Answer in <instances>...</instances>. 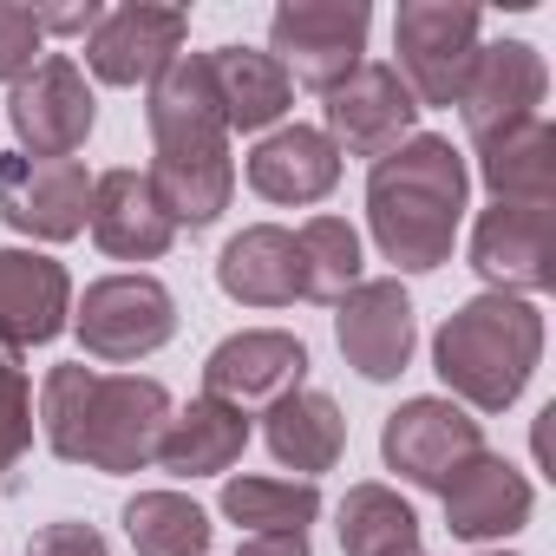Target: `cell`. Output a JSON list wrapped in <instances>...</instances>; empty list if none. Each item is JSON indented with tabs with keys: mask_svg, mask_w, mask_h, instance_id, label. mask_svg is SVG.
Segmentation results:
<instances>
[{
	"mask_svg": "<svg viewBox=\"0 0 556 556\" xmlns=\"http://www.w3.org/2000/svg\"><path fill=\"white\" fill-rule=\"evenodd\" d=\"M170 393L144 374H99L86 361L53 367L40 380V432L53 445V458L105 471V478H131L144 465H157V439L170 426Z\"/></svg>",
	"mask_w": 556,
	"mask_h": 556,
	"instance_id": "6da1fadb",
	"label": "cell"
},
{
	"mask_svg": "<svg viewBox=\"0 0 556 556\" xmlns=\"http://www.w3.org/2000/svg\"><path fill=\"white\" fill-rule=\"evenodd\" d=\"M465 197H471V170L452 151V138L413 131L400 151H387L367 170V223L380 255L406 275H432L439 262H452Z\"/></svg>",
	"mask_w": 556,
	"mask_h": 556,
	"instance_id": "7a4b0ae2",
	"label": "cell"
},
{
	"mask_svg": "<svg viewBox=\"0 0 556 556\" xmlns=\"http://www.w3.org/2000/svg\"><path fill=\"white\" fill-rule=\"evenodd\" d=\"M543 361V315L517 295H471L432 334V367L465 413H504Z\"/></svg>",
	"mask_w": 556,
	"mask_h": 556,
	"instance_id": "3957f363",
	"label": "cell"
},
{
	"mask_svg": "<svg viewBox=\"0 0 556 556\" xmlns=\"http://www.w3.org/2000/svg\"><path fill=\"white\" fill-rule=\"evenodd\" d=\"M73 334H79L86 361L131 367V361L170 348V334H177V295L157 282V275H144V268L105 275V282H92L86 302L73 308Z\"/></svg>",
	"mask_w": 556,
	"mask_h": 556,
	"instance_id": "277c9868",
	"label": "cell"
},
{
	"mask_svg": "<svg viewBox=\"0 0 556 556\" xmlns=\"http://www.w3.org/2000/svg\"><path fill=\"white\" fill-rule=\"evenodd\" d=\"M367 0H289L268 21V60L289 73V86L334 92L367 53Z\"/></svg>",
	"mask_w": 556,
	"mask_h": 556,
	"instance_id": "5b68a950",
	"label": "cell"
},
{
	"mask_svg": "<svg viewBox=\"0 0 556 556\" xmlns=\"http://www.w3.org/2000/svg\"><path fill=\"white\" fill-rule=\"evenodd\" d=\"M393 53L413 105H458V86L478 60V8H452V0H406L393 14Z\"/></svg>",
	"mask_w": 556,
	"mask_h": 556,
	"instance_id": "8992f818",
	"label": "cell"
},
{
	"mask_svg": "<svg viewBox=\"0 0 556 556\" xmlns=\"http://www.w3.org/2000/svg\"><path fill=\"white\" fill-rule=\"evenodd\" d=\"M92 210V170L79 157H0V223L34 242H73Z\"/></svg>",
	"mask_w": 556,
	"mask_h": 556,
	"instance_id": "52a82bcc",
	"label": "cell"
},
{
	"mask_svg": "<svg viewBox=\"0 0 556 556\" xmlns=\"http://www.w3.org/2000/svg\"><path fill=\"white\" fill-rule=\"evenodd\" d=\"M471 268L491 295H543L556 289V210L549 203H491L471 229Z\"/></svg>",
	"mask_w": 556,
	"mask_h": 556,
	"instance_id": "ba28073f",
	"label": "cell"
},
{
	"mask_svg": "<svg viewBox=\"0 0 556 556\" xmlns=\"http://www.w3.org/2000/svg\"><path fill=\"white\" fill-rule=\"evenodd\" d=\"M543 92H549V66L530 40H497L478 47L465 86H458V118L471 131V144H491L530 118H543Z\"/></svg>",
	"mask_w": 556,
	"mask_h": 556,
	"instance_id": "9c48e42d",
	"label": "cell"
},
{
	"mask_svg": "<svg viewBox=\"0 0 556 556\" xmlns=\"http://www.w3.org/2000/svg\"><path fill=\"white\" fill-rule=\"evenodd\" d=\"M471 452H484L478 419H471L465 406L439 400V393L406 400V406L387 413V426H380V458H387V471H400V478L419 484V491H445V478H452Z\"/></svg>",
	"mask_w": 556,
	"mask_h": 556,
	"instance_id": "30bf717a",
	"label": "cell"
},
{
	"mask_svg": "<svg viewBox=\"0 0 556 556\" xmlns=\"http://www.w3.org/2000/svg\"><path fill=\"white\" fill-rule=\"evenodd\" d=\"M8 118H14V138L27 157H73L92 125H99V99L86 86V73L66 60V53H47L8 99Z\"/></svg>",
	"mask_w": 556,
	"mask_h": 556,
	"instance_id": "8fae6325",
	"label": "cell"
},
{
	"mask_svg": "<svg viewBox=\"0 0 556 556\" xmlns=\"http://www.w3.org/2000/svg\"><path fill=\"white\" fill-rule=\"evenodd\" d=\"M419 125V105L406 92V79L387 66V60H361L334 92H328V138L341 157H387L413 138Z\"/></svg>",
	"mask_w": 556,
	"mask_h": 556,
	"instance_id": "7c38bea8",
	"label": "cell"
},
{
	"mask_svg": "<svg viewBox=\"0 0 556 556\" xmlns=\"http://www.w3.org/2000/svg\"><path fill=\"white\" fill-rule=\"evenodd\" d=\"M308 380V348L289 328H242L229 341L210 348L203 361V393L223 406H275L282 393H295Z\"/></svg>",
	"mask_w": 556,
	"mask_h": 556,
	"instance_id": "4fadbf2b",
	"label": "cell"
},
{
	"mask_svg": "<svg viewBox=\"0 0 556 556\" xmlns=\"http://www.w3.org/2000/svg\"><path fill=\"white\" fill-rule=\"evenodd\" d=\"M334 341H341V361L361 374V380H400L413 348H419V321H413V295L400 282H354L341 302H334Z\"/></svg>",
	"mask_w": 556,
	"mask_h": 556,
	"instance_id": "5bb4252c",
	"label": "cell"
},
{
	"mask_svg": "<svg viewBox=\"0 0 556 556\" xmlns=\"http://www.w3.org/2000/svg\"><path fill=\"white\" fill-rule=\"evenodd\" d=\"M190 40V14L184 8H151V0H131V8H112L92 40H86V66L105 86H151Z\"/></svg>",
	"mask_w": 556,
	"mask_h": 556,
	"instance_id": "9a60e30c",
	"label": "cell"
},
{
	"mask_svg": "<svg viewBox=\"0 0 556 556\" xmlns=\"http://www.w3.org/2000/svg\"><path fill=\"white\" fill-rule=\"evenodd\" d=\"M73 328V275L40 249H0V348L27 354Z\"/></svg>",
	"mask_w": 556,
	"mask_h": 556,
	"instance_id": "2e32d148",
	"label": "cell"
},
{
	"mask_svg": "<svg viewBox=\"0 0 556 556\" xmlns=\"http://www.w3.org/2000/svg\"><path fill=\"white\" fill-rule=\"evenodd\" d=\"M445 530L465 536V543H491V536H510L530 523V478L504 458V452H471L452 478H445Z\"/></svg>",
	"mask_w": 556,
	"mask_h": 556,
	"instance_id": "e0dca14e",
	"label": "cell"
},
{
	"mask_svg": "<svg viewBox=\"0 0 556 556\" xmlns=\"http://www.w3.org/2000/svg\"><path fill=\"white\" fill-rule=\"evenodd\" d=\"M157 210L170 216V229H210L229 197H236V164H229V138H203V144H157L151 170H144Z\"/></svg>",
	"mask_w": 556,
	"mask_h": 556,
	"instance_id": "ac0fdd59",
	"label": "cell"
},
{
	"mask_svg": "<svg viewBox=\"0 0 556 556\" xmlns=\"http://www.w3.org/2000/svg\"><path fill=\"white\" fill-rule=\"evenodd\" d=\"M216 289L242 308H289L302 302V249L282 223H249L216 255Z\"/></svg>",
	"mask_w": 556,
	"mask_h": 556,
	"instance_id": "d6986e66",
	"label": "cell"
},
{
	"mask_svg": "<svg viewBox=\"0 0 556 556\" xmlns=\"http://www.w3.org/2000/svg\"><path fill=\"white\" fill-rule=\"evenodd\" d=\"M86 229H92V242H99L112 262H157V255L177 242L170 216L157 210V197H151V184H144V170H131V164L92 177Z\"/></svg>",
	"mask_w": 556,
	"mask_h": 556,
	"instance_id": "ffe728a7",
	"label": "cell"
},
{
	"mask_svg": "<svg viewBox=\"0 0 556 556\" xmlns=\"http://www.w3.org/2000/svg\"><path fill=\"white\" fill-rule=\"evenodd\" d=\"M341 184V151L321 125H282L249 151V190L262 203H321Z\"/></svg>",
	"mask_w": 556,
	"mask_h": 556,
	"instance_id": "44dd1931",
	"label": "cell"
},
{
	"mask_svg": "<svg viewBox=\"0 0 556 556\" xmlns=\"http://www.w3.org/2000/svg\"><path fill=\"white\" fill-rule=\"evenodd\" d=\"M144 125H151V144L229 138L223 99H216V73H210V53H177V60L144 86Z\"/></svg>",
	"mask_w": 556,
	"mask_h": 556,
	"instance_id": "7402d4cb",
	"label": "cell"
},
{
	"mask_svg": "<svg viewBox=\"0 0 556 556\" xmlns=\"http://www.w3.org/2000/svg\"><path fill=\"white\" fill-rule=\"evenodd\" d=\"M262 439H268L275 465H289V471H302V478L315 484L321 471L341 465V452H348V419H341V406H334L328 393L295 387V393H282V400L262 413Z\"/></svg>",
	"mask_w": 556,
	"mask_h": 556,
	"instance_id": "603a6c76",
	"label": "cell"
},
{
	"mask_svg": "<svg viewBox=\"0 0 556 556\" xmlns=\"http://www.w3.org/2000/svg\"><path fill=\"white\" fill-rule=\"evenodd\" d=\"M242 445H249V413L197 393L184 413H170V426L157 439V465L170 478H223L242 458Z\"/></svg>",
	"mask_w": 556,
	"mask_h": 556,
	"instance_id": "cb8c5ba5",
	"label": "cell"
},
{
	"mask_svg": "<svg viewBox=\"0 0 556 556\" xmlns=\"http://www.w3.org/2000/svg\"><path fill=\"white\" fill-rule=\"evenodd\" d=\"M478 177L497 203H549L556 197V125L530 118L491 144H478Z\"/></svg>",
	"mask_w": 556,
	"mask_h": 556,
	"instance_id": "d4e9b609",
	"label": "cell"
},
{
	"mask_svg": "<svg viewBox=\"0 0 556 556\" xmlns=\"http://www.w3.org/2000/svg\"><path fill=\"white\" fill-rule=\"evenodd\" d=\"M210 73H216V99H223V125L229 131H268L295 99L289 73L268 53H255V47H216Z\"/></svg>",
	"mask_w": 556,
	"mask_h": 556,
	"instance_id": "484cf974",
	"label": "cell"
},
{
	"mask_svg": "<svg viewBox=\"0 0 556 556\" xmlns=\"http://www.w3.org/2000/svg\"><path fill=\"white\" fill-rule=\"evenodd\" d=\"M223 517L249 536L308 530L321 517V484H308V478H229L223 484Z\"/></svg>",
	"mask_w": 556,
	"mask_h": 556,
	"instance_id": "4316f807",
	"label": "cell"
},
{
	"mask_svg": "<svg viewBox=\"0 0 556 556\" xmlns=\"http://www.w3.org/2000/svg\"><path fill=\"white\" fill-rule=\"evenodd\" d=\"M125 536L138 556H203L210 549V510L184 491H138L125 504Z\"/></svg>",
	"mask_w": 556,
	"mask_h": 556,
	"instance_id": "83f0119b",
	"label": "cell"
},
{
	"mask_svg": "<svg viewBox=\"0 0 556 556\" xmlns=\"http://www.w3.org/2000/svg\"><path fill=\"white\" fill-rule=\"evenodd\" d=\"M341 549L348 556H393L406 543H419V517L393 484H354L341 497Z\"/></svg>",
	"mask_w": 556,
	"mask_h": 556,
	"instance_id": "f1b7e54d",
	"label": "cell"
},
{
	"mask_svg": "<svg viewBox=\"0 0 556 556\" xmlns=\"http://www.w3.org/2000/svg\"><path fill=\"white\" fill-rule=\"evenodd\" d=\"M302 249V295L308 302H341L361 282V236L348 216H308L295 229Z\"/></svg>",
	"mask_w": 556,
	"mask_h": 556,
	"instance_id": "f546056e",
	"label": "cell"
},
{
	"mask_svg": "<svg viewBox=\"0 0 556 556\" xmlns=\"http://www.w3.org/2000/svg\"><path fill=\"white\" fill-rule=\"evenodd\" d=\"M27 445H34V380H27V367L0 354V484L27 458Z\"/></svg>",
	"mask_w": 556,
	"mask_h": 556,
	"instance_id": "4dcf8cb0",
	"label": "cell"
},
{
	"mask_svg": "<svg viewBox=\"0 0 556 556\" xmlns=\"http://www.w3.org/2000/svg\"><path fill=\"white\" fill-rule=\"evenodd\" d=\"M40 21L21 0H0V86H21L34 66H40Z\"/></svg>",
	"mask_w": 556,
	"mask_h": 556,
	"instance_id": "1f68e13d",
	"label": "cell"
},
{
	"mask_svg": "<svg viewBox=\"0 0 556 556\" xmlns=\"http://www.w3.org/2000/svg\"><path fill=\"white\" fill-rule=\"evenodd\" d=\"M27 556H112V549H105V536H99L92 523H73V517H66V523H47V530L27 543Z\"/></svg>",
	"mask_w": 556,
	"mask_h": 556,
	"instance_id": "d6a6232c",
	"label": "cell"
},
{
	"mask_svg": "<svg viewBox=\"0 0 556 556\" xmlns=\"http://www.w3.org/2000/svg\"><path fill=\"white\" fill-rule=\"evenodd\" d=\"M34 21H40V34H86L92 40V27L105 21V8H92V0H86V8H34Z\"/></svg>",
	"mask_w": 556,
	"mask_h": 556,
	"instance_id": "836d02e7",
	"label": "cell"
},
{
	"mask_svg": "<svg viewBox=\"0 0 556 556\" xmlns=\"http://www.w3.org/2000/svg\"><path fill=\"white\" fill-rule=\"evenodd\" d=\"M236 556H315V549H308V530H262V536H242Z\"/></svg>",
	"mask_w": 556,
	"mask_h": 556,
	"instance_id": "e575fe53",
	"label": "cell"
},
{
	"mask_svg": "<svg viewBox=\"0 0 556 556\" xmlns=\"http://www.w3.org/2000/svg\"><path fill=\"white\" fill-rule=\"evenodd\" d=\"M393 556H426V549H419V543H406V549H393Z\"/></svg>",
	"mask_w": 556,
	"mask_h": 556,
	"instance_id": "d590c367",
	"label": "cell"
},
{
	"mask_svg": "<svg viewBox=\"0 0 556 556\" xmlns=\"http://www.w3.org/2000/svg\"><path fill=\"white\" fill-rule=\"evenodd\" d=\"M497 556H504V549H497Z\"/></svg>",
	"mask_w": 556,
	"mask_h": 556,
	"instance_id": "8d00e7d4",
	"label": "cell"
}]
</instances>
